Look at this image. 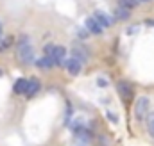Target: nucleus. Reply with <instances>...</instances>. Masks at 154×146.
<instances>
[{"label":"nucleus","mask_w":154,"mask_h":146,"mask_svg":"<svg viewBox=\"0 0 154 146\" xmlns=\"http://www.w3.org/2000/svg\"><path fill=\"white\" fill-rule=\"evenodd\" d=\"M18 55H20V61L22 63H32L34 59V50L29 43V37H22V41L18 43Z\"/></svg>","instance_id":"obj_1"},{"label":"nucleus","mask_w":154,"mask_h":146,"mask_svg":"<svg viewBox=\"0 0 154 146\" xmlns=\"http://www.w3.org/2000/svg\"><path fill=\"white\" fill-rule=\"evenodd\" d=\"M45 54L56 63V64H61L63 63V59H65V55H66V50H65V46H56V45H48L47 48H45Z\"/></svg>","instance_id":"obj_2"},{"label":"nucleus","mask_w":154,"mask_h":146,"mask_svg":"<svg viewBox=\"0 0 154 146\" xmlns=\"http://www.w3.org/2000/svg\"><path fill=\"white\" fill-rule=\"evenodd\" d=\"M149 107H151V100H149L147 96H140V98L136 100V104H134V116H136V119L147 118Z\"/></svg>","instance_id":"obj_3"},{"label":"nucleus","mask_w":154,"mask_h":146,"mask_svg":"<svg viewBox=\"0 0 154 146\" xmlns=\"http://www.w3.org/2000/svg\"><path fill=\"white\" fill-rule=\"evenodd\" d=\"M116 89H118V95H120V98H122L124 102H129V100L133 98V87H131V84H127V82H118V84H116Z\"/></svg>","instance_id":"obj_4"},{"label":"nucleus","mask_w":154,"mask_h":146,"mask_svg":"<svg viewBox=\"0 0 154 146\" xmlns=\"http://www.w3.org/2000/svg\"><path fill=\"white\" fill-rule=\"evenodd\" d=\"M65 66H66V72L70 73V75H79V73H81V68H82L81 61H79V59H75V57L68 59V61L65 63Z\"/></svg>","instance_id":"obj_5"},{"label":"nucleus","mask_w":154,"mask_h":146,"mask_svg":"<svg viewBox=\"0 0 154 146\" xmlns=\"http://www.w3.org/2000/svg\"><path fill=\"white\" fill-rule=\"evenodd\" d=\"M86 29H88L91 34H100L104 27L97 22V18H95V16H91V18H88V20H86Z\"/></svg>","instance_id":"obj_6"},{"label":"nucleus","mask_w":154,"mask_h":146,"mask_svg":"<svg viewBox=\"0 0 154 146\" xmlns=\"http://www.w3.org/2000/svg\"><path fill=\"white\" fill-rule=\"evenodd\" d=\"M38 89H39L38 78H31V80H29V84H27V91H25V96H27V98H32V96L38 93Z\"/></svg>","instance_id":"obj_7"},{"label":"nucleus","mask_w":154,"mask_h":146,"mask_svg":"<svg viewBox=\"0 0 154 146\" xmlns=\"http://www.w3.org/2000/svg\"><path fill=\"white\" fill-rule=\"evenodd\" d=\"M95 18H97V22L102 25V27H111V23H113V20L106 14V13H102V11H95V14H93Z\"/></svg>","instance_id":"obj_8"},{"label":"nucleus","mask_w":154,"mask_h":146,"mask_svg":"<svg viewBox=\"0 0 154 146\" xmlns=\"http://www.w3.org/2000/svg\"><path fill=\"white\" fill-rule=\"evenodd\" d=\"M54 64H56V63H54L48 55H45V57H41V59H38V61H36V66H38V68H41V70H50Z\"/></svg>","instance_id":"obj_9"},{"label":"nucleus","mask_w":154,"mask_h":146,"mask_svg":"<svg viewBox=\"0 0 154 146\" xmlns=\"http://www.w3.org/2000/svg\"><path fill=\"white\" fill-rule=\"evenodd\" d=\"M27 84H29V80H25V78H18V80L14 82V93H16V95H25V91H27Z\"/></svg>","instance_id":"obj_10"},{"label":"nucleus","mask_w":154,"mask_h":146,"mask_svg":"<svg viewBox=\"0 0 154 146\" xmlns=\"http://www.w3.org/2000/svg\"><path fill=\"white\" fill-rule=\"evenodd\" d=\"M147 132H149V136L154 139V110L147 114Z\"/></svg>","instance_id":"obj_11"},{"label":"nucleus","mask_w":154,"mask_h":146,"mask_svg":"<svg viewBox=\"0 0 154 146\" xmlns=\"http://www.w3.org/2000/svg\"><path fill=\"white\" fill-rule=\"evenodd\" d=\"M129 16H131L129 9H127V7H122V5H118V9H116V18H118V20H127Z\"/></svg>","instance_id":"obj_12"},{"label":"nucleus","mask_w":154,"mask_h":146,"mask_svg":"<svg viewBox=\"0 0 154 146\" xmlns=\"http://www.w3.org/2000/svg\"><path fill=\"white\" fill-rule=\"evenodd\" d=\"M118 5L127 7V9H133V7L138 5V0H118Z\"/></svg>","instance_id":"obj_13"},{"label":"nucleus","mask_w":154,"mask_h":146,"mask_svg":"<svg viewBox=\"0 0 154 146\" xmlns=\"http://www.w3.org/2000/svg\"><path fill=\"white\" fill-rule=\"evenodd\" d=\"M74 55H75V59H79V61H86V52H84V50H81L79 46L74 48Z\"/></svg>","instance_id":"obj_14"},{"label":"nucleus","mask_w":154,"mask_h":146,"mask_svg":"<svg viewBox=\"0 0 154 146\" xmlns=\"http://www.w3.org/2000/svg\"><path fill=\"white\" fill-rule=\"evenodd\" d=\"M97 84H99L100 87H106V86H108V82H106L104 78H99V80H97Z\"/></svg>","instance_id":"obj_15"},{"label":"nucleus","mask_w":154,"mask_h":146,"mask_svg":"<svg viewBox=\"0 0 154 146\" xmlns=\"http://www.w3.org/2000/svg\"><path fill=\"white\" fill-rule=\"evenodd\" d=\"M108 118H109L111 121H116V116H115V114H111V112H108Z\"/></svg>","instance_id":"obj_16"},{"label":"nucleus","mask_w":154,"mask_h":146,"mask_svg":"<svg viewBox=\"0 0 154 146\" xmlns=\"http://www.w3.org/2000/svg\"><path fill=\"white\" fill-rule=\"evenodd\" d=\"M138 2H151V0H138Z\"/></svg>","instance_id":"obj_17"},{"label":"nucleus","mask_w":154,"mask_h":146,"mask_svg":"<svg viewBox=\"0 0 154 146\" xmlns=\"http://www.w3.org/2000/svg\"><path fill=\"white\" fill-rule=\"evenodd\" d=\"M2 75H4V72H2V70H0V77H2Z\"/></svg>","instance_id":"obj_18"},{"label":"nucleus","mask_w":154,"mask_h":146,"mask_svg":"<svg viewBox=\"0 0 154 146\" xmlns=\"http://www.w3.org/2000/svg\"><path fill=\"white\" fill-rule=\"evenodd\" d=\"M0 34H2V27H0Z\"/></svg>","instance_id":"obj_19"}]
</instances>
